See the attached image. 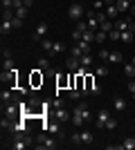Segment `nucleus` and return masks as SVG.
Masks as SVG:
<instances>
[{"instance_id":"obj_26","label":"nucleus","mask_w":135,"mask_h":150,"mask_svg":"<svg viewBox=\"0 0 135 150\" xmlns=\"http://www.w3.org/2000/svg\"><path fill=\"white\" fill-rule=\"evenodd\" d=\"M108 38V31H104V29H97L95 31V43H104Z\"/></svg>"},{"instance_id":"obj_24","label":"nucleus","mask_w":135,"mask_h":150,"mask_svg":"<svg viewBox=\"0 0 135 150\" xmlns=\"http://www.w3.org/2000/svg\"><path fill=\"white\" fill-rule=\"evenodd\" d=\"M122 61H124V54H122V52H110L108 63H122Z\"/></svg>"},{"instance_id":"obj_44","label":"nucleus","mask_w":135,"mask_h":150,"mask_svg":"<svg viewBox=\"0 0 135 150\" xmlns=\"http://www.w3.org/2000/svg\"><path fill=\"white\" fill-rule=\"evenodd\" d=\"M101 7H106V2L104 0H95V9H101Z\"/></svg>"},{"instance_id":"obj_32","label":"nucleus","mask_w":135,"mask_h":150,"mask_svg":"<svg viewBox=\"0 0 135 150\" xmlns=\"http://www.w3.org/2000/svg\"><path fill=\"white\" fill-rule=\"evenodd\" d=\"M25 16H27V5L16 7V18H25Z\"/></svg>"},{"instance_id":"obj_18","label":"nucleus","mask_w":135,"mask_h":150,"mask_svg":"<svg viewBox=\"0 0 135 150\" xmlns=\"http://www.w3.org/2000/svg\"><path fill=\"white\" fill-rule=\"evenodd\" d=\"M104 11H106V16H108V18H117V16H119L117 5H106V7H104Z\"/></svg>"},{"instance_id":"obj_47","label":"nucleus","mask_w":135,"mask_h":150,"mask_svg":"<svg viewBox=\"0 0 135 150\" xmlns=\"http://www.w3.org/2000/svg\"><path fill=\"white\" fill-rule=\"evenodd\" d=\"M131 63H133V65H135V56H133V61H131Z\"/></svg>"},{"instance_id":"obj_46","label":"nucleus","mask_w":135,"mask_h":150,"mask_svg":"<svg viewBox=\"0 0 135 150\" xmlns=\"http://www.w3.org/2000/svg\"><path fill=\"white\" fill-rule=\"evenodd\" d=\"M133 16H135V2H133Z\"/></svg>"},{"instance_id":"obj_15","label":"nucleus","mask_w":135,"mask_h":150,"mask_svg":"<svg viewBox=\"0 0 135 150\" xmlns=\"http://www.w3.org/2000/svg\"><path fill=\"white\" fill-rule=\"evenodd\" d=\"M86 18H88L86 23H88V27H90L92 31H97V29H99V20H97V13H95V11H92V13H88Z\"/></svg>"},{"instance_id":"obj_40","label":"nucleus","mask_w":135,"mask_h":150,"mask_svg":"<svg viewBox=\"0 0 135 150\" xmlns=\"http://www.w3.org/2000/svg\"><path fill=\"white\" fill-rule=\"evenodd\" d=\"M106 128H108V130H115V128H117V121L113 119V117H110V119H108V123H106Z\"/></svg>"},{"instance_id":"obj_10","label":"nucleus","mask_w":135,"mask_h":150,"mask_svg":"<svg viewBox=\"0 0 135 150\" xmlns=\"http://www.w3.org/2000/svg\"><path fill=\"white\" fill-rule=\"evenodd\" d=\"M14 67H16V63H14L11 52L5 50V52H2V69H5V72H9V69H14Z\"/></svg>"},{"instance_id":"obj_6","label":"nucleus","mask_w":135,"mask_h":150,"mask_svg":"<svg viewBox=\"0 0 135 150\" xmlns=\"http://www.w3.org/2000/svg\"><path fill=\"white\" fill-rule=\"evenodd\" d=\"M43 81H45V74L41 72V67L32 69V74H29V85H32L34 90H39L41 85H43Z\"/></svg>"},{"instance_id":"obj_25","label":"nucleus","mask_w":135,"mask_h":150,"mask_svg":"<svg viewBox=\"0 0 135 150\" xmlns=\"http://www.w3.org/2000/svg\"><path fill=\"white\" fill-rule=\"evenodd\" d=\"M92 61H95V58L90 56V54H81V56H79V63H81L84 67H90V65H92Z\"/></svg>"},{"instance_id":"obj_33","label":"nucleus","mask_w":135,"mask_h":150,"mask_svg":"<svg viewBox=\"0 0 135 150\" xmlns=\"http://www.w3.org/2000/svg\"><path fill=\"white\" fill-rule=\"evenodd\" d=\"M81 40H88V43H95V31H92V29H86V31H84V38H81Z\"/></svg>"},{"instance_id":"obj_38","label":"nucleus","mask_w":135,"mask_h":150,"mask_svg":"<svg viewBox=\"0 0 135 150\" xmlns=\"http://www.w3.org/2000/svg\"><path fill=\"white\" fill-rule=\"evenodd\" d=\"M56 108H63V99H59V96L52 101V110H56Z\"/></svg>"},{"instance_id":"obj_31","label":"nucleus","mask_w":135,"mask_h":150,"mask_svg":"<svg viewBox=\"0 0 135 150\" xmlns=\"http://www.w3.org/2000/svg\"><path fill=\"white\" fill-rule=\"evenodd\" d=\"M99 29H104V31H108V34H110V31L115 29V25H113V23H110V20L106 18V20H104V23H101V25H99Z\"/></svg>"},{"instance_id":"obj_17","label":"nucleus","mask_w":135,"mask_h":150,"mask_svg":"<svg viewBox=\"0 0 135 150\" xmlns=\"http://www.w3.org/2000/svg\"><path fill=\"white\" fill-rule=\"evenodd\" d=\"M92 141H95V134H92V132H90L88 128H86V130H81V144L90 146V144H92Z\"/></svg>"},{"instance_id":"obj_1","label":"nucleus","mask_w":135,"mask_h":150,"mask_svg":"<svg viewBox=\"0 0 135 150\" xmlns=\"http://www.w3.org/2000/svg\"><path fill=\"white\" fill-rule=\"evenodd\" d=\"M86 101H77V108H74V112H72V123L74 125H84L86 123Z\"/></svg>"},{"instance_id":"obj_41","label":"nucleus","mask_w":135,"mask_h":150,"mask_svg":"<svg viewBox=\"0 0 135 150\" xmlns=\"http://www.w3.org/2000/svg\"><path fill=\"white\" fill-rule=\"evenodd\" d=\"M72 144H81V132H74V134H72Z\"/></svg>"},{"instance_id":"obj_8","label":"nucleus","mask_w":135,"mask_h":150,"mask_svg":"<svg viewBox=\"0 0 135 150\" xmlns=\"http://www.w3.org/2000/svg\"><path fill=\"white\" fill-rule=\"evenodd\" d=\"M108 119H110V112H108V110H106V108H101V110L97 112L95 125H97V128H106V123H108Z\"/></svg>"},{"instance_id":"obj_5","label":"nucleus","mask_w":135,"mask_h":150,"mask_svg":"<svg viewBox=\"0 0 135 150\" xmlns=\"http://www.w3.org/2000/svg\"><path fill=\"white\" fill-rule=\"evenodd\" d=\"M84 92H86V94H95V96L101 92V90H99V85L95 83V76L90 74V72L84 76Z\"/></svg>"},{"instance_id":"obj_20","label":"nucleus","mask_w":135,"mask_h":150,"mask_svg":"<svg viewBox=\"0 0 135 150\" xmlns=\"http://www.w3.org/2000/svg\"><path fill=\"white\" fill-rule=\"evenodd\" d=\"M81 94H84V90H79V88L68 90V96H70V101H81Z\"/></svg>"},{"instance_id":"obj_11","label":"nucleus","mask_w":135,"mask_h":150,"mask_svg":"<svg viewBox=\"0 0 135 150\" xmlns=\"http://www.w3.org/2000/svg\"><path fill=\"white\" fill-rule=\"evenodd\" d=\"M47 29H50V25H47V23H41L39 27H36V29H34V40H36V43H39V40H43L45 36H47Z\"/></svg>"},{"instance_id":"obj_37","label":"nucleus","mask_w":135,"mask_h":150,"mask_svg":"<svg viewBox=\"0 0 135 150\" xmlns=\"http://www.w3.org/2000/svg\"><path fill=\"white\" fill-rule=\"evenodd\" d=\"M61 52H65V45H63V43H54V47H52V54H61Z\"/></svg>"},{"instance_id":"obj_27","label":"nucleus","mask_w":135,"mask_h":150,"mask_svg":"<svg viewBox=\"0 0 135 150\" xmlns=\"http://www.w3.org/2000/svg\"><path fill=\"white\" fill-rule=\"evenodd\" d=\"M0 101H2V103H9V101H14V96H11V88H9V90H2V92H0Z\"/></svg>"},{"instance_id":"obj_28","label":"nucleus","mask_w":135,"mask_h":150,"mask_svg":"<svg viewBox=\"0 0 135 150\" xmlns=\"http://www.w3.org/2000/svg\"><path fill=\"white\" fill-rule=\"evenodd\" d=\"M124 74L129 76V79H135V65L133 63H126V65H124Z\"/></svg>"},{"instance_id":"obj_36","label":"nucleus","mask_w":135,"mask_h":150,"mask_svg":"<svg viewBox=\"0 0 135 150\" xmlns=\"http://www.w3.org/2000/svg\"><path fill=\"white\" fill-rule=\"evenodd\" d=\"M95 74L97 76H108V67H106V65H99V67L95 69Z\"/></svg>"},{"instance_id":"obj_3","label":"nucleus","mask_w":135,"mask_h":150,"mask_svg":"<svg viewBox=\"0 0 135 150\" xmlns=\"http://www.w3.org/2000/svg\"><path fill=\"white\" fill-rule=\"evenodd\" d=\"M56 146H59V144L50 137V132L43 130V132L39 134V144H36V148H39V150H54Z\"/></svg>"},{"instance_id":"obj_35","label":"nucleus","mask_w":135,"mask_h":150,"mask_svg":"<svg viewBox=\"0 0 135 150\" xmlns=\"http://www.w3.org/2000/svg\"><path fill=\"white\" fill-rule=\"evenodd\" d=\"M108 38H110V40H122V31H119V29L115 27V29H113V31L108 34Z\"/></svg>"},{"instance_id":"obj_16","label":"nucleus","mask_w":135,"mask_h":150,"mask_svg":"<svg viewBox=\"0 0 135 150\" xmlns=\"http://www.w3.org/2000/svg\"><path fill=\"white\" fill-rule=\"evenodd\" d=\"M11 31H14V23H11V20H2V25H0V34H2V36H9Z\"/></svg>"},{"instance_id":"obj_23","label":"nucleus","mask_w":135,"mask_h":150,"mask_svg":"<svg viewBox=\"0 0 135 150\" xmlns=\"http://www.w3.org/2000/svg\"><path fill=\"white\" fill-rule=\"evenodd\" d=\"M133 29H126V31H122V43H126V45H131L133 43Z\"/></svg>"},{"instance_id":"obj_2","label":"nucleus","mask_w":135,"mask_h":150,"mask_svg":"<svg viewBox=\"0 0 135 150\" xmlns=\"http://www.w3.org/2000/svg\"><path fill=\"white\" fill-rule=\"evenodd\" d=\"M0 81L7 83V85H9L11 90H16V88H18V67L9 69V72H5V69H2V74H0Z\"/></svg>"},{"instance_id":"obj_9","label":"nucleus","mask_w":135,"mask_h":150,"mask_svg":"<svg viewBox=\"0 0 135 150\" xmlns=\"http://www.w3.org/2000/svg\"><path fill=\"white\" fill-rule=\"evenodd\" d=\"M52 117H54L59 123H65V121H70V119H72L70 112H68L65 108H56V110H52Z\"/></svg>"},{"instance_id":"obj_4","label":"nucleus","mask_w":135,"mask_h":150,"mask_svg":"<svg viewBox=\"0 0 135 150\" xmlns=\"http://www.w3.org/2000/svg\"><path fill=\"white\" fill-rule=\"evenodd\" d=\"M2 117H9V119H16V117H20L18 101H9V103H2Z\"/></svg>"},{"instance_id":"obj_43","label":"nucleus","mask_w":135,"mask_h":150,"mask_svg":"<svg viewBox=\"0 0 135 150\" xmlns=\"http://www.w3.org/2000/svg\"><path fill=\"white\" fill-rule=\"evenodd\" d=\"M11 23H14V29H20V25H23V18H14Z\"/></svg>"},{"instance_id":"obj_7","label":"nucleus","mask_w":135,"mask_h":150,"mask_svg":"<svg viewBox=\"0 0 135 150\" xmlns=\"http://www.w3.org/2000/svg\"><path fill=\"white\" fill-rule=\"evenodd\" d=\"M68 18H72V20H81V18H84V7L79 5V2H72V5L68 7Z\"/></svg>"},{"instance_id":"obj_21","label":"nucleus","mask_w":135,"mask_h":150,"mask_svg":"<svg viewBox=\"0 0 135 150\" xmlns=\"http://www.w3.org/2000/svg\"><path fill=\"white\" fill-rule=\"evenodd\" d=\"M115 5H117V9H119V13H126V11L131 9V5H133V2H129V0H117Z\"/></svg>"},{"instance_id":"obj_42","label":"nucleus","mask_w":135,"mask_h":150,"mask_svg":"<svg viewBox=\"0 0 135 150\" xmlns=\"http://www.w3.org/2000/svg\"><path fill=\"white\" fill-rule=\"evenodd\" d=\"M129 92H131V96L135 94V79H131V81H129Z\"/></svg>"},{"instance_id":"obj_19","label":"nucleus","mask_w":135,"mask_h":150,"mask_svg":"<svg viewBox=\"0 0 135 150\" xmlns=\"http://www.w3.org/2000/svg\"><path fill=\"white\" fill-rule=\"evenodd\" d=\"M65 65H68V69H70V72H77V67L81 65V63H79V56H70L68 61H65Z\"/></svg>"},{"instance_id":"obj_45","label":"nucleus","mask_w":135,"mask_h":150,"mask_svg":"<svg viewBox=\"0 0 135 150\" xmlns=\"http://www.w3.org/2000/svg\"><path fill=\"white\" fill-rule=\"evenodd\" d=\"M23 2H25V5L29 7V5H32V2H34V0H23Z\"/></svg>"},{"instance_id":"obj_48","label":"nucleus","mask_w":135,"mask_h":150,"mask_svg":"<svg viewBox=\"0 0 135 150\" xmlns=\"http://www.w3.org/2000/svg\"><path fill=\"white\" fill-rule=\"evenodd\" d=\"M129 2H135V0H129Z\"/></svg>"},{"instance_id":"obj_12","label":"nucleus","mask_w":135,"mask_h":150,"mask_svg":"<svg viewBox=\"0 0 135 150\" xmlns=\"http://www.w3.org/2000/svg\"><path fill=\"white\" fill-rule=\"evenodd\" d=\"M43 130L45 132H50V134H61V125L56 123H52V121H43Z\"/></svg>"},{"instance_id":"obj_13","label":"nucleus","mask_w":135,"mask_h":150,"mask_svg":"<svg viewBox=\"0 0 135 150\" xmlns=\"http://www.w3.org/2000/svg\"><path fill=\"white\" fill-rule=\"evenodd\" d=\"M110 148H115V150H133V148H135V139H133V137H129V139H124L122 144L110 146Z\"/></svg>"},{"instance_id":"obj_29","label":"nucleus","mask_w":135,"mask_h":150,"mask_svg":"<svg viewBox=\"0 0 135 150\" xmlns=\"http://www.w3.org/2000/svg\"><path fill=\"white\" fill-rule=\"evenodd\" d=\"M41 45H43V50L47 52V54H52V47H54V40H50V38H43V40H41Z\"/></svg>"},{"instance_id":"obj_34","label":"nucleus","mask_w":135,"mask_h":150,"mask_svg":"<svg viewBox=\"0 0 135 150\" xmlns=\"http://www.w3.org/2000/svg\"><path fill=\"white\" fill-rule=\"evenodd\" d=\"M36 67H41L43 72H47V69H50V61H47V58H39V63H36Z\"/></svg>"},{"instance_id":"obj_22","label":"nucleus","mask_w":135,"mask_h":150,"mask_svg":"<svg viewBox=\"0 0 135 150\" xmlns=\"http://www.w3.org/2000/svg\"><path fill=\"white\" fill-rule=\"evenodd\" d=\"M74 45H77V47H79L81 52H84V54H90V50H92V47H90L92 43H88V40H77Z\"/></svg>"},{"instance_id":"obj_39","label":"nucleus","mask_w":135,"mask_h":150,"mask_svg":"<svg viewBox=\"0 0 135 150\" xmlns=\"http://www.w3.org/2000/svg\"><path fill=\"white\" fill-rule=\"evenodd\" d=\"M97 56L101 58V61H108V56H110V52H108V50H99V54H97Z\"/></svg>"},{"instance_id":"obj_30","label":"nucleus","mask_w":135,"mask_h":150,"mask_svg":"<svg viewBox=\"0 0 135 150\" xmlns=\"http://www.w3.org/2000/svg\"><path fill=\"white\" fill-rule=\"evenodd\" d=\"M16 18V9H2V20H14Z\"/></svg>"},{"instance_id":"obj_49","label":"nucleus","mask_w":135,"mask_h":150,"mask_svg":"<svg viewBox=\"0 0 135 150\" xmlns=\"http://www.w3.org/2000/svg\"><path fill=\"white\" fill-rule=\"evenodd\" d=\"M133 96H135V94H133Z\"/></svg>"},{"instance_id":"obj_14","label":"nucleus","mask_w":135,"mask_h":150,"mask_svg":"<svg viewBox=\"0 0 135 150\" xmlns=\"http://www.w3.org/2000/svg\"><path fill=\"white\" fill-rule=\"evenodd\" d=\"M126 105H129V103H126V99H124V96H115V101H113V108H115L117 112H124V110H126Z\"/></svg>"}]
</instances>
